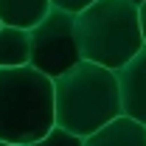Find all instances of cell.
I'll list each match as a JSON object with an SVG mask.
<instances>
[{"label": "cell", "instance_id": "6da1fadb", "mask_svg": "<svg viewBox=\"0 0 146 146\" xmlns=\"http://www.w3.org/2000/svg\"><path fill=\"white\" fill-rule=\"evenodd\" d=\"M54 112L56 127L76 138H90L124 115L115 70L82 59L76 68L54 79Z\"/></svg>", "mask_w": 146, "mask_h": 146}, {"label": "cell", "instance_id": "7a4b0ae2", "mask_svg": "<svg viewBox=\"0 0 146 146\" xmlns=\"http://www.w3.org/2000/svg\"><path fill=\"white\" fill-rule=\"evenodd\" d=\"M54 127V79L31 65L0 68V141L31 146Z\"/></svg>", "mask_w": 146, "mask_h": 146}, {"label": "cell", "instance_id": "3957f363", "mask_svg": "<svg viewBox=\"0 0 146 146\" xmlns=\"http://www.w3.org/2000/svg\"><path fill=\"white\" fill-rule=\"evenodd\" d=\"M76 39L84 62L121 70L143 45L138 6L127 0H96L76 14Z\"/></svg>", "mask_w": 146, "mask_h": 146}, {"label": "cell", "instance_id": "277c9868", "mask_svg": "<svg viewBox=\"0 0 146 146\" xmlns=\"http://www.w3.org/2000/svg\"><path fill=\"white\" fill-rule=\"evenodd\" d=\"M31 68L45 73L48 79H59L62 73H68L82 62L79 51V39H76V14L51 9L48 17L31 31Z\"/></svg>", "mask_w": 146, "mask_h": 146}, {"label": "cell", "instance_id": "5b68a950", "mask_svg": "<svg viewBox=\"0 0 146 146\" xmlns=\"http://www.w3.org/2000/svg\"><path fill=\"white\" fill-rule=\"evenodd\" d=\"M115 76L124 115L146 127V48H141L121 70H115Z\"/></svg>", "mask_w": 146, "mask_h": 146}, {"label": "cell", "instance_id": "8992f818", "mask_svg": "<svg viewBox=\"0 0 146 146\" xmlns=\"http://www.w3.org/2000/svg\"><path fill=\"white\" fill-rule=\"evenodd\" d=\"M84 146H146V127L129 115H118L107 127L84 138Z\"/></svg>", "mask_w": 146, "mask_h": 146}, {"label": "cell", "instance_id": "52a82bcc", "mask_svg": "<svg viewBox=\"0 0 146 146\" xmlns=\"http://www.w3.org/2000/svg\"><path fill=\"white\" fill-rule=\"evenodd\" d=\"M51 9H54L51 0H0V23L31 31L48 17Z\"/></svg>", "mask_w": 146, "mask_h": 146}, {"label": "cell", "instance_id": "ba28073f", "mask_svg": "<svg viewBox=\"0 0 146 146\" xmlns=\"http://www.w3.org/2000/svg\"><path fill=\"white\" fill-rule=\"evenodd\" d=\"M31 62V36L23 28H0V68H23Z\"/></svg>", "mask_w": 146, "mask_h": 146}, {"label": "cell", "instance_id": "9c48e42d", "mask_svg": "<svg viewBox=\"0 0 146 146\" xmlns=\"http://www.w3.org/2000/svg\"><path fill=\"white\" fill-rule=\"evenodd\" d=\"M31 146H84V138H76V135H70V132L54 127L45 138H39V141L31 143Z\"/></svg>", "mask_w": 146, "mask_h": 146}, {"label": "cell", "instance_id": "30bf717a", "mask_svg": "<svg viewBox=\"0 0 146 146\" xmlns=\"http://www.w3.org/2000/svg\"><path fill=\"white\" fill-rule=\"evenodd\" d=\"M96 0H51V6L56 9H62V11H70V14H79V11H84L87 6H93Z\"/></svg>", "mask_w": 146, "mask_h": 146}, {"label": "cell", "instance_id": "8fae6325", "mask_svg": "<svg viewBox=\"0 0 146 146\" xmlns=\"http://www.w3.org/2000/svg\"><path fill=\"white\" fill-rule=\"evenodd\" d=\"M138 17H141V34H143V45H146V3L138 6Z\"/></svg>", "mask_w": 146, "mask_h": 146}, {"label": "cell", "instance_id": "7c38bea8", "mask_svg": "<svg viewBox=\"0 0 146 146\" xmlns=\"http://www.w3.org/2000/svg\"><path fill=\"white\" fill-rule=\"evenodd\" d=\"M127 3H132V6H141V3H146V0H127Z\"/></svg>", "mask_w": 146, "mask_h": 146}, {"label": "cell", "instance_id": "4fadbf2b", "mask_svg": "<svg viewBox=\"0 0 146 146\" xmlns=\"http://www.w3.org/2000/svg\"><path fill=\"white\" fill-rule=\"evenodd\" d=\"M0 146H14V143H3V141H0Z\"/></svg>", "mask_w": 146, "mask_h": 146}, {"label": "cell", "instance_id": "5bb4252c", "mask_svg": "<svg viewBox=\"0 0 146 146\" xmlns=\"http://www.w3.org/2000/svg\"><path fill=\"white\" fill-rule=\"evenodd\" d=\"M0 28H3V23H0Z\"/></svg>", "mask_w": 146, "mask_h": 146}]
</instances>
